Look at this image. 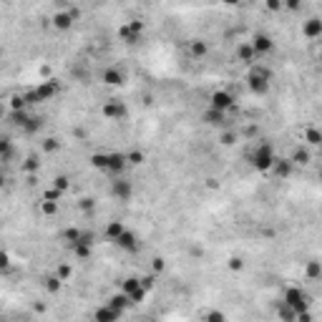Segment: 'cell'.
Wrapping results in <instances>:
<instances>
[{"instance_id": "obj_24", "label": "cell", "mask_w": 322, "mask_h": 322, "mask_svg": "<svg viewBox=\"0 0 322 322\" xmlns=\"http://www.w3.org/2000/svg\"><path fill=\"white\" fill-rule=\"evenodd\" d=\"M207 53H209V46H207V43H204V40H192V55H194V58H204Z\"/></svg>"}, {"instance_id": "obj_31", "label": "cell", "mask_w": 322, "mask_h": 322, "mask_svg": "<svg viewBox=\"0 0 322 322\" xmlns=\"http://www.w3.org/2000/svg\"><path fill=\"white\" fill-rule=\"evenodd\" d=\"M78 234H81V229H73V227H71V229H63V232H61V239H66V242L73 244V242L78 239Z\"/></svg>"}, {"instance_id": "obj_16", "label": "cell", "mask_w": 322, "mask_h": 322, "mask_svg": "<svg viewBox=\"0 0 322 322\" xmlns=\"http://www.w3.org/2000/svg\"><path fill=\"white\" fill-rule=\"evenodd\" d=\"M292 161L289 159H274V164H272V169L269 171H274V177H280V179H287L289 174H292Z\"/></svg>"}, {"instance_id": "obj_35", "label": "cell", "mask_w": 322, "mask_h": 322, "mask_svg": "<svg viewBox=\"0 0 322 322\" xmlns=\"http://www.w3.org/2000/svg\"><path fill=\"white\" fill-rule=\"evenodd\" d=\"M265 5H267V10H272V13H280V10H282V0H265Z\"/></svg>"}, {"instance_id": "obj_28", "label": "cell", "mask_w": 322, "mask_h": 322, "mask_svg": "<svg viewBox=\"0 0 322 322\" xmlns=\"http://www.w3.org/2000/svg\"><path fill=\"white\" fill-rule=\"evenodd\" d=\"M40 212H43V214H48V216H53V214L58 212V201H53V199H43V201H40Z\"/></svg>"}, {"instance_id": "obj_25", "label": "cell", "mask_w": 322, "mask_h": 322, "mask_svg": "<svg viewBox=\"0 0 322 322\" xmlns=\"http://www.w3.org/2000/svg\"><path fill=\"white\" fill-rule=\"evenodd\" d=\"M124 229H126V227H124L121 222H108V224H106V237L113 242V239H116V237H119V234L124 232Z\"/></svg>"}, {"instance_id": "obj_29", "label": "cell", "mask_w": 322, "mask_h": 322, "mask_svg": "<svg viewBox=\"0 0 322 322\" xmlns=\"http://www.w3.org/2000/svg\"><path fill=\"white\" fill-rule=\"evenodd\" d=\"M71 247H73V252H76V257H83V259H86V257L91 254V244H83V242H73Z\"/></svg>"}, {"instance_id": "obj_42", "label": "cell", "mask_w": 322, "mask_h": 322, "mask_svg": "<svg viewBox=\"0 0 322 322\" xmlns=\"http://www.w3.org/2000/svg\"><path fill=\"white\" fill-rule=\"evenodd\" d=\"M38 166H40L38 159H28V161H25V171H36Z\"/></svg>"}, {"instance_id": "obj_43", "label": "cell", "mask_w": 322, "mask_h": 322, "mask_svg": "<svg viewBox=\"0 0 322 322\" xmlns=\"http://www.w3.org/2000/svg\"><path fill=\"white\" fill-rule=\"evenodd\" d=\"M43 146H46V151H55L58 149V141L55 139H46V143H43Z\"/></svg>"}, {"instance_id": "obj_44", "label": "cell", "mask_w": 322, "mask_h": 322, "mask_svg": "<svg viewBox=\"0 0 322 322\" xmlns=\"http://www.w3.org/2000/svg\"><path fill=\"white\" fill-rule=\"evenodd\" d=\"M78 207H81L83 212H91V209H93V201H91V199H83V201L78 204Z\"/></svg>"}, {"instance_id": "obj_10", "label": "cell", "mask_w": 322, "mask_h": 322, "mask_svg": "<svg viewBox=\"0 0 322 322\" xmlns=\"http://www.w3.org/2000/svg\"><path fill=\"white\" fill-rule=\"evenodd\" d=\"M128 166V161H126V154H119V151H113V154H106V169L108 174H113V177H121V171Z\"/></svg>"}, {"instance_id": "obj_46", "label": "cell", "mask_w": 322, "mask_h": 322, "mask_svg": "<svg viewBox=\"0 0 322 322\" xmlns=\"http://www.w3.org/2000/svg\"><path fill=\"white\" fill-rule=\"evenodd\" d=\"M68 274H71V269H68V267H58V277H61V280H66Z\"/></svg>"}, {"instance_id": "obj_7", "label": "cell", "mask_w": 322, "mask_h": 322, "mask_svg": "<svg viewBox=\"0 0 322 322\" xmlns=\"http://www.w3.org/2000/svg\"><path fill=\"white\" fill-rule=\"evenodd\" d=\"M101 113H104V119H111V121H121L128 116V108L126 104H121V101L111 98L108 104H104V108H101Z\"/></svg>"}, {"instance_id": "obj_48", "label": "cell", "mask_w": 322, "mask_h": 322, "mask_svg": "<svg viewBox=\"0 0 322 322\" xmlns=\"http://www.w3.org/2000/svg\"><path fill=\"white\" fill-rule=\"evenodd\" d=\"M222 3H224V5H229V8H232V5H239V3H242V0H222Z\"/></svg>"}, {"instance_id": "obj_38", "label": "cell", "mask_w": 322, "mask_h": 322, "mask_svg": "<svg viewBox=\"0 0 322 322\" xmlns=\"http://www.w3.org/2000/svg\"><path fill=\"white\" fill-rule=\"evenodd\" d=\"M234 141H237V136H234L232 131H224V134H222V143H224V146H232Z\"/></svg>"}, {"instance_id": "obj_40", "label": "cell", "mask_w": 322, "mask_h": 322, "mask_svg": "<svg viewBox=\"0 0 322 322\" xmlns=\"http://www.w3.org/2000/svg\"><path fill=\"white\" fill-rule=\"evenodd\" d=\"M55 189H58V192H66V189H68V179L66 177H58L55 179Z\"/></svg>"}, {"instance_id": "obj_11", "label": "cell", "mask_w": 322, "mask_h": 322, "mask_svg": "<svg viewBox=\"0 0 322 322\" xmlns=\"http://www.w3.org/2000/svg\"><path fill=\"white\" fill-rule=\"evenodd\" d=\"M201 121L207 124V126H212V128H224L227 126V111H219V108H207L201 113Z\"/></svg>"}, {"instance_id": "obj_1", "label": "cell", "mask_w": 322, "mask_h": 322, "mask_svg": "<svg viewBox=\"0 0 322 322\" xmlns=\"http://www.w3.org/2000/svg\"><path fill=\"white\" fill-rule=\"evenodd\" d=\"M247 86H250V91L254 96H267L269 89H272V71L254 61L250 73H247Z\"/></svg>"}, {"instance_id": "obj_27", "label": "cell", "mask_w": 322, "mask_h": 322, "mask_svg": "<svg viewBox=\"0 0 322 322\" xmlns=\"http://www.w3.org/2000/svg\"><path fill=\"white\" fill-rule=\"evenodd\" d=\"M13 156V143L10 139H0V161H8Z\"/></svg>"}, {"instance_id": "obj_33", "label": "cell", "mask_w": 322, "mask_h": 322, "mask_svg": "<svg viewBox=\"0 0 322 322\" xmlns=\"http://www.w3.org/2000/svg\"><path fill=\"white\" fill-rule=\"evenodd\" d=\"M61 277H48V280H46V287H48V292H58V289H61Z\"/></svg>"}, {"instance_id": "obj_45", "label": "cell", "mask_w": 322, "mask_h": 322, "mask_svg": "<svg viewBox=\"0 0 322 322\" xmlns=\"http://www.w3.org/2000/svg\"><path fill=\"white\" fill-rule=\"evenodd\" d=\"M207 320H212V322H219V320H224V315H222V312H209V315H207Z\"/></svg>"}, {"instance_id": "obj_36", "label": "cell", "mask_w": 322, "mask_h": 322, "mask_svg": "<svg viewBox=\"0 0 322 322\" xmlns=\"http://www.w3.org/2000/svg\"><path fill=\"white\" fill-rule=\"evenodd\" d=\"M282 8H287V10H300L302 8V0H282Z\"/></svg>"}, {"instance_id": "obj_2", "label": "cell", "mask_w": 322, "mask_h": 322, "mask_svg": "<svg viewBox=\"0 0 322 322\" xmlns=\"http://www.w3.org/2000/svg\"><path fill=\"white\" fill-rule=\"evenodd\" d=\"M274 149L269 143H257L254 146V151L250 154V164L257 169V171H262V174H267L269 169H272V164H274Z\"/></svg>"}, {"instance_id": "obj_26", "label": "cell", "mask_w": 322, "mask_h": 322, "mask_svg": "<svg viewBox=\"0 0 322 322\" xmlns=\"http://www.w3.org/2000/svg\"><path fill=\"white\" fill-rule=\"evenodd\" d=\"M292 164H310V151H307V149H302V146H300V149L295 151V154H292Z\"/></svg>"}, {"instance_id": "obj_8", "label": "cell", "mask_w": 322, "mask_h": 322, "mask_svg": "<svg viewBox=\"0 0 322 322\" xmlns=\"http://www.w3.org/2000/svg\"><path fill=\"white\" fill-rule=\"evenodd\" d=\"M234 96L227 91V89H219V91H214L212 93V98H209V106L212 108H219V111H229V108H234Z\"/></svg>"}, {"instance_id": "obj_3", "label": "cell", "mask_w": 322, "mask_h": 322, "mask_svg": "<svg viewBox=\"0 0 322 322\" xmlns=\"http://www.w3.org/2000/svg\"><path fill=\"white\" fill-rule=\"evenodd\" d=\"M55 93H61V83L58 81H43L38 89H33L31 93H25V101L28 104H40V101L53 98Z\"/></svg>"}, {"instance_id": "obj_5", "label": "cell", "mask_w": 322, "mask_h": 322, "mask_svg": "<svg viewBox=\"0 0 322 322\" xmlns=\"http://www.w3.org/2000/svg\"><path fill=\"white\" fill-rule=\"evenodd\" d=\"M282 302H287V304H289L297 315L307 310V295H304V292H302L300 287H287V289H285Z\"/></svg>"}, {"instance_id": "obj_37", "label": "cell", "mask_w": 322, "mask_h": 322, "mask_svg": "<svg viewBox=\"0 0 322 322\" xmlns=\"http://www.w3.org/2000/svg\"><path fill=\"white\" fill-rule=\"evenodd\" d=\"M139 282H141V287L146 289V292H149L151 287H154V277L149 274V277H139Z\"/></svg>"}, {"instance_id": "obj_4", "label": "cell", "mask_w": 322, "mask_h": 322, "mask_svg": "<svg viewBox=\"0 0 322 322\" xmlns=\"http://www.w3.org/2000/svg\"><path fill=\"white\" fill-rule=\"evenodd\" d=\"M143 36V20H128L126 25L119 28V38L124 43H128V46H134V43H139Z\"/></svg>"}, {"instance_id": "obj_21", "label": "cell", "mask_w": 322, "mask_h": 322, "mask_svg": "<svg viewBox=\"0 0 322 322\" xmlns=\"http://www.w3.org/2000/svg\"><path fill=\"white\" fill-rule=\"evenodd\" d=\"M40 126H43V119L40 116H28V121L23 124V134H36V131H40Z\"/></svg>"}, {"instance_id": "obj_15", "label": "cell", "mask_w": 322, "mask_h": 322, "mask_svg": "<svg viewBox=\"0 0 322 322\" xmlns=\"http://www.w3.org/2000/svg\"><path fill=\"white\" fill-rule=\"evenodd\" d=\"M302 36L310 38V40L320 38V36H322V20H320V18H310V20L302 25Z\"/></svg>"}, {"instance_id": "obj_39", "label": "cell", "mask_w": 322, "mask_h": 322, "mask_svg": "<svg viewBox=\"0 0 322 322\" xmlns=\"http://www.w3.org/2000/svg\"><path fill=\"white\" fill-rule=\"evenodd\" d=\"M25 96H13V108H25Z\"/></svg>"}, {"instance_id": "obj_13", "label": "cell", "mask_w": 322, "mask_h": 322, "mask_svg": "<svg viewBox=\"0 0 322 322\" xmlns=\"http://www.w3.org/2000/svg\"><path fill=\"white\" fill-rule=\"evenodd\" d=\"M250 46H252L254 55H267V53H272L274 43H272V38H269L267 33H257V36L250 40Z\"/></svg>"}, {"instance_id": "obj_19", "label": "cell", "mask_w": 322, "mask_h": 322, "mask_svg": "<svg viewBox=\"0 0 322 322\" xmlns=\"http://www.w3.org/2000/svg\"><path fill=\"white\" fill-rule=\"evenodd\" d=\"M237 55H239V61H242V63H247V66H252V63H254V58H257L250 43H242V46L237 48Z\"/></svg>"}, {"instance_id": "obj_41", "label": "cell", "mask_w": 322, "mask_h": 322, "mask_svg": "<svg viewBox=\"0 0 322 322\" xmlns=\"http://www.w3.org/2000/svg\"><path fill=\"white\" fill-rule=\"evenodd\" d=\"M10 267V257L8 252H0V269H8Z\"/></svg>"}, {"instance_id": "obj_20", "label": "cell", "mask_w": 322, "mask_h": 322, "mask_svg": "<svg viewBox=\"0 0 322 322\" xmlns=\"http://www.w3.org/2000/svg\"><path fill=\"white\" fill-rule=\"evenodd\" d=\"M106 304H111V307H113V310H119V312H124V310H126V307L131 304V300H128V297L124 295V292H119V295H113V297H111V300H108Z\"/></svg>"}, {"instance_id": "obj_50", "label": "cell", "mask_w": 322, "mask_h": 322, "mask_svg": "<svg viewBox=\"0 0 322 322\" xmlns=\"http://www.w3.org/2000/svg\"><path fill=\"white\" fill-rule=\"evenodd\" d=\"M0 119H3V108H0Z\"/></svg>"}, {"instance_id": "obj_23", "label": "cell", "mask_w": 322, "mask_h": 322, "mask_svg": "<svg viewBox=\"0 0 322 322\" xmlns=\"http://www.w3.org/2000/svg\"><path fill=\"white\" fill-rule=\"evenodd\" d=\"M304 141L310 143V146H320V141H322V134H320V131H317L315 126H310V128L304 131Z\"/></svg>"}, {"instance_id": "obj_34", "label": "cell", "mask_w": 322, "mask_h": 322, "mask_svg": "<svg viewBox=\"0 0 322 322\" xmlns=\"http://www.w3.org/2000/svg\"><path fill=\"white\" fill-rule=\"evenodd\" d=\"M126 161H128V164H134V166H139L143 161V154L141 151H131V154H126Z\"/></svg>"}, {"instance_id": "obj_9", "label": "cell", "mask_w": 322, "mask_h": 322, "mask_svg": "<svg viewBox=\"0 0 322 322\" xmlns=\"http://www.w3.org/2000/svg\"><path fill=\"white\" fill-rule=\"evenodd\" d=\"M111 194L119 199V201H128L131 197H134V186H131L128 179H121V177H116L111 181Z\"/></svg>"}, {"instance_id": "obj_17", "label": "cell", "mask_w": 322, "mask_h": 322, "mask_svg": "<svg viewBox=\"0 0 322 322\" xmlns=\"http://www.w3.org/2000/svg\"><path fill=\"white\" fill-rule=\"evenodd\" d=\"M78 13H55L53 16V25L58 28V31H68V28L73 25V20H76Z\"/></svg>"}, {"instance_id": "obj_32", "label": "cell", "mask_w": 322, "mask_h": 322, "mask_svg": "<svg viewBox=\"0 0 322 322\" xmlns=\"http://www.w3.org/2000/svg\"><path fill=\"white\" fill-rule=\"evenodd\" d=\"M91 164H93L96 169L104 171V169H106V154H93V156H91Z\"/></svg>"}, {"instance_id": "obj_47", "label": "cell", "mask_w": 322, "mask_h": 322, "mask_svg": "<svg viewBox=\"0 0 322 322\" xmlns=\"http://www.w3.org/2000/svg\"><path fill=\"white\" fill-rule=\"evenodd\" d=\"M229 267L237 272V269H242V262H239V259H232V265H229Z\"/></svg>"}, {"instance_id": "obj_30", "label": "cell", "mask_w": 322, "mask_h": 322, "mask_svg": "<svg viewBox=\"0 0 322 322\" xmlns=\"http://www.w3.org/2000/svg\"><path fill=\"white\" fill-rule=\"evenodd\" d=\"M304 272H307V277H310V280H317V277L322 274V267H320V262H317V259H312L310 265H307V269H304Z\"/></svg>"}, {"instance_id": "obj_22", "label": "cell", "mask_w": 322, "mask_h": 322, "mask_svg": "<svg viewBox=\"0 0 322 322\" xmlns=\"http://www.w3.org/2000/svg\"><path fill=\"white\" fill-rule=\"evenodd\" d=\"M28 116H31V113H28L25 108H13V111H10V121L16 124L18 128H23V124L28 121Z\"/></svg>"}, {"instance_id": "obj_49", "label": "cell", "mask_w": 322, "mask_h": 322, "mask_svg": "<svg viewBox=\"0 0 322 322\" xmlns=\"http://www.w3.org/2000/svg\"><path fill=\"white\" fill-rule=\"evenodd\" d=\"M5 184V177H3V174H0V186H3Z\"/></svg>"}, {"instance_id": "obj_18", "label": "cell", "mask_w": 322, "mask_h": 322, "mask_svg": "<svg viewBox=\"0 0 322 322\" xmlns=\"http://www.w3.org/2000/svg\"><path fill=\"white\" fill-rule=\"evenodd\" d=\"M121 317V312L119 310H113L111 304H106V307H101V310H96V320L98 322H113V320H119Z\"/></svg>"}, {"instance_id": "obj_12", "label": "cell", "mask_w": 322, "mask_h": 322, "mask_svg": "<svg viewBox=\"0 0 322 322\" xmlns=\"http://www.w3.org/2000/svg\"><path fill=\"white\" fill-rule=\"evenodd\" d=\"M113 244H116V247H121V250H126V252H131V254L139 252V239H136V234L131 232V229H124L119 237L113 239Z\"/></svg>"}, {"instance_id": "obj_6", "label": "cell", "mask_w": 322, "mask_h": 322, "mask_svg": "<svg viewBox=\"0 0 322 322\" xmlns=\"http://www.w3.org/2000/svg\"><path fill=\"white\" fill-rule=\"evenodd\" d=\"M121 292H124V295L131 300V304H136V302H141V300L146 297V289L141 287L139 277H126L124 285H121Z\"/></svg>"}, {"instance_id": "obj_14", "label": "cell", "mask_w": 322, "mask_h": 322, "mask_svg": "<svg viewBox=\"0 0 322 322\" xmlns=\"http://www.w3.org/2000/svg\"><path fill=\"white\" fill-rule=\"evenodd\" d=\"M101 81H104L106 86H124L126 83V71L119 68V66H111V68H106L104 73H101Z\"/></svg>"}]
</instances>
